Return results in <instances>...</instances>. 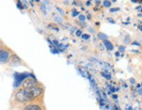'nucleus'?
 Here are the masks:
<instances>
[{
	"instance_id": "nucleus-14",
	"label": "nucleus",
	"mask_w": 142,
	"mask_h": 110,
	"mask_svg": "<svg viewBox=\"0 0 142 110\" xmlns=\"http://www.w3.org/2000/svg\"><path fill=\"white\" fill-rule=\"evenodd\" d=\"M82 38H83V39H89V34H82Z\"/></svg>"
},
{
	"instance_id": "nucleus-17",
	"label": "nucleus",
	"mask_w": 142,
	"mask_h": 110,
	"mask_svg": "<svg viewBox=\"0 0 142 110\" xmlns=\"http://www.w3.org/2000/svg\"><path fill=\"white\" fill-rule=\"evenodd\" d=\"M118 11H119V8H111V9L110 10V12H118Z\"/></svg>"
},
{
	"instance_id": "nucleus-24",
	"label": "nucleus",
	"mask_w": 142,
	"mask_h": 110,
	"mask_svg": "<svg viewBox=\"0 0 142 110\" xmlns=\"http://www.w3.org/2000/svg\"><path fill=\"white\" fill-rule=\"evenodd\" d=\"M108 21H110L111 23H112V24H115V21H114V20H112L111 18H108Z\"/></svg>"
},
{
	"instance_id": "nucleus-32",
	"label": "nucleus",
	"mask_w": 142,
	"mask_h": 110,
	"mask_svg": "<svg viewBox=\"0 0 142 110\" xmlns=\"http://www.w3.org/2000/svg\"><path fill=\"white\" fill-rule=\"evenodd\" d=\"M139 29H140V30H141V25H140V24L139 25Z\"/></svg>"
},
{
	"instance_id": "nucleus-4",
	"label": "nucleus",
	"mask_w": 142,
	"mask_h": 110,
	"mask_svg": "<svg viewBox=\"0 0 142 110\" xmlns=\"http://www.w3.org/2000/svg\"><path fill=\"white\" fill-rule=\"evenodd\" d=\"M22 110H46L44 103L30 102Z\"/></svg>"
},
{
	"instance_id": "nucleus-20",
	"label": "nucleus",
	"mask_w": 142,
	"mask_h": 110,
	"mask_svg": "<svg viewBox=\"0 0 142 110\" xmlns=\"http://www.w3.org/2000/svg\"><path fill=\"white\" fill-rule=\"evenodd\" d=\"M54 19H55V20L58 22V23H61V22H62V19H61V18L60 19V18H59V17H56Z\"/></svg>"
},
{
	"instance_id": "nucleus-11",
	"label": "nucleus",
	"mask_w": 142,
	"mask_h": 110,
	"mask_svg": "<svg viewBox=\"0 0 142 110\" xmlns=\"http://www.w3.org/2000/svg\"><path fill=\"white\" fill-rule=\"evenodd\" d=\"M103 5H104L105 7H110V6L111 5V1H107V0H105V1L103 2Z\"/></svg>"
},
{
	"instance_id": "nucleus-25",
	"label": "nucleus",
	"mask_w": 142,
	"mask_h": 110,
	"mask_svg": "<svg viewBox=\"0 0 142 110\" xmlns=\"http://www.w3.org/2000/svg\"><path fill=\"white\" fill-rule=\"evenodd\" d=\"M86 5H88V6H89V5H91V2L90 1H87V3H86Z\"/></svg>"
},
{
	"instance_id": "nucleus-29",
	"label": "nucleus",
	"mask_w": 142,
	"mask_h": 110,
	"mask_svg": "<svg viewBox=\"0 0 142 110\" xmlns=\"http://www.w3.org/2000/svg\"><path fill=\"white\" fill-rule=\"evenodd\" d=\"M130 81L132 82V83H134V82H135V81H134V79H133V78H132V79H130Z\"/></svg>"
},
{
	"instance_id": "nucleus-16",
	"label": "nucleus",
	"mask_w": 142,
	"mask_h": 110,
	"mask_svg": "<svg viewBox=\"0 0 142 110\" xmlns=\"http://www.w3.org/2000/svg\"><path fill=\"white\" fill-rule=\"evenodd\" d=\"M77 15H79V13H78V12H76L75 10H73L72 12V17H75V16H77Z\"/></svg>"
},
{
	"instance_id": "nucleus-3",
	"label": "nucleus",
	"mask_w": 142,
	"mask_h": 110,
	"mask_svg": "<svg viewBox=\"0 0 142 110\" xmlns=\"http://www.w3.org/2000/svg\"><path fill=\"white\" fill-rule=\"evenodd\" d=\"M31 73H14V78H15V81H14V86L15 87H18V86H20V84L24 81L25 79L30 77Z\"/></svg>"
},
{
	"instance_id": "nucleus-2",
	"label": "nucleus",
	"mask_w": 142,
	"mask_h": 110,
	"mask_svg": "<svg viewBox=\"0 0 142 110\" xmlns=\"http://www.w3.org/2000/svg\"><path fill=\"white\" fill-rule=\"evenodd\" d=\"M39 82L36 80L35 77L34 76V74H31L30 77L27 78L24 81L22 82V87L25 89H30L32 87H34V86H36Z\"/></svg>"
},
{
	"instance_id": "nucleus-21",
	"label": "nucleus",
	"mask_w": 142,
	"mask_h": 110,
	"mask_svg": "<svg viewBox=\"0 0 142 110\" xmlns=\"http://www.w3.org/2000/svg\"><path fill=\"white\" fill-rule=\"evenodd\" d=\"M56 9H57L58 11H59V12H60L61 14V15H64V12H62V10H61V9H60V8H59V7H56Z\"/></svg>"
},
{
	"instance_id": "nucleus-5",
	"label": "nucleus",
	"mask_w": 142,
	"mask_h": 110,
	"mask_svg": "<svg viewBox=\"0 0 142 110\" xmlns=\"http://www.w3.org/2000/svg\"><path fill=\"white\" fill-rule=\"evenodd\" d=\"M10 58H11V54L9 51L0 50V64L9 61Z\"/></svg>"
},
{
	"instance_id": "nucleus-7",
	"label": "nucleus",
	"mask_w": 142,
	"mask_h": 110,
	"mask_svg": "<svg viewBox=\"0 0 142 110\" xmlns=\"http://www.w3.org/2000/svg\"><path fill=\"white\" fill-rule=\"evenodd\" d=\"M103 43H104V46H105V48L108 51L113 50V45H112V43H111V41H109V40H103Z\"/></svg>"
},
{
	"instance_id": "nucleus-6",
	"label": "nucleus",
	"mask_w": 142,
	"mask_h": 110,
	"mask_svg": "<svg viewBox=\"0 0 142 110\" xmlns=\"http://www.w3.org/2000/svg\"><path fill=\"white\" fill-rule=\"evenodd\" d=\"M9 62H10V64L12 65V66H13V67H17V66H19V65L22 64V60L19 56L14 54V55H12V56H11V58H10V60H9Z\"/></svg>"
},
{
	"instance_id": "nucleus-15",
	"label": "nucleus",
	"mask_w": 142,
	"mask_h": 110,
	"mask_svg": "<svg viewBox=\"0 0 142 110\" xmlns=\"http://www.w3.org/2000/svg\"><path fill=\"white\" fill-rule=\"evenodd\" d=\"M79 20L80 21H84L85 20V16L84 15H82V14H81V15H79Z\"/></svg>"
},
{
	"instance_id": "nucleus-31",
	"label": "nucleus",
	"mask_w": 142,
	"mask_h": 110,
	"mask_svg": "<svg viewBox=\"0 0 142 110\" xmlns=\"http://www.w3.org/2000/svg\"><path fill=\"white\" fill-rule=\"evenodd\" d=\"M115 55H116V56H117V57H118V56H119V53H118H118H115Z\"/></svg>"
},
{
	"instance_id": "nucleus-8",
	"label": "nucleus",
	"mask_w": 142,
	"mask_h": 110,
	"mask_svg": "<svg viewBox=\"0 0 142 110\" xmlns=\"http://www.w3.org/2000/svg\"><path fill=\"white\" fill-rule=\"evenodd\" d=\"M97 37H98V38H100V39H103V40H108V36L106 35V34L104 33H102V32H100V33H98V35H97Z\"/></svg>"
},
{
	"instance_id": "nucleus-28",
	"label": "nucleus",
	"mask_w": 142,
	"mask_h": 110,
	"mask_svg": "<svg viewBox=\"0 0 142 110\" xmlns=\"http://www.w3.org/2000/svg\"><path fill=\"white\" fill-rule=\"evenodd\" d=\"M90 17H91V16H90V14L87 15V18H88V19H91V18H90Z\"/></svg>"
},
{
	"instance_id": "nucleus-30",
	"label": "nucleus",
	"mask_w": 142,
	"mask_h": 110,
	"mask_svg": "<svg viewBox=\"0 0 142 110\" xmlns=\"http://www.w3.org/2000/svg\"><path fill=\"white\" fill-rule=\"evenodd\" d=\"M112 98H113V99H118V96H117V95H112Z\"/></svg>"
},
{
	"instance_id": "nucleus-27",
	"label": "nucleus",
	"mask_w": 142,
	"mask_h": 110,
	"mask_svg": "<svg viewBox=\"0 0 142 110\" xmlns=\"http://www.w3.org/2000/svg\"><path fill=\"white\" fill-rule=\"evenodd\" d=\"M100 1H96V6H98L99 5H100Z\"/></svg>"
},
{
	"instance_id": "nucleus-13",
	"label": "nucleus",
	"mask_w": 142,
	"mask_h": 110,
	"mask_svg": "<svg viewBox=\"0 0 142 110\" xmlns=\"http://www.w3.org/2000/svg\"><path fill=\"white\" fill-rule=\"evenodd\" d=\"M118 50H119L118 53H124L125 50V46H118Z\"/></svg>"
},
{
	"instance_id": "nucleus-18",
	"label": "nucleus",
	"mask_w": 142,
	"mask_h": 110,
	"mask_svg": "<svg viewBox=\"0 0 142 110\" xmlns=\"http://www.w3.org/2000/svg\"><path fill=\"white\" fill-rule=\"evenodd\" d=\"M52 53H59V50H58V49H56L55 47H54V49H52Z\"/></svg>"
},
{
	"instance_id": "nucleus-12",
	"label": "nucleus",
	"mask_w": 142,
	"mask_h": 110,
	"mask_svg": "<svg viewBox=\"0 0 142 110\" xmlns=\"http://www.w3.org/2000/svg\"><path fill=\"white\" fill-rule=\"evenodd\" d=\"M41 9L42 10V12H43L44 14H46V11H47V9H46V7H45V4H41Z\"/></svg>"
},
{
	"instance_id": "nucleus-1",
	"label": "nucleus",
	"mask_w": 142,
	"mask_h": 110,
	"mask_svg": "<svg viewBox=\"0 0 142 110\" xmlns=\"http://www.w3.org/2000/svg\"><path fill=\"white\" fill-rule=\"evenodd\" d=\"M15 101L19 103H30V95H29V91L27 89H25L23 87L19 88L14 93Z\"/></svg>"
},
{
	"instance_id": "nucleus-10",
	"label": "nucleus",
	"mask_w": 142,
	"mask_h": 110,
	"mask_svg": "<svg viewBox=\"0 0 142 110\" xmlns=\"http://www.w3.org/2000/svg\"><path fill=\"white\" fill-rule=\"evenodd\" d=\"M102 76H104V78H106L107 79H111V74L109 73H105V72H102Z\"/></svg>"
},
{
	"instance_id": "nucleus-9",
	"label": "nucleus",
	"mask_w": 142,
	"mask_h": 110,
	"mask_svg": "<svg viewBox=\"0 0 142 110\" xmlns=\"http://www.w3.org/2000/svg\"><path fill=\"white\" fill-rule=\"evenodd\" d=\"M124 42H125V44H130L131 43L130 35H126V36H125V38H124Z\"/></svg>"
},
{
	"instance_id": "nucleus-19",
	"label": "nucleus",
	"mask_w": 142,
	"mask_h": 110,
	"mask_svg": "<svg viewBox=\"0 0 142 110\" xmlns=\"http://www.w3.org/2000/svg\"><path fill=\"white\" fill-rule=\"evenodd\" d=\"M76 36H78V37L82 36V31H81V30H78V31H76Z\"/></svg>"
},
{
	"instance_id": "nucleus-26",
	"label": "nucleus",
	"mask_w": 142,
	"mask_h": 110,
	"mask_svg": "<svg viewBox=\"0 0 142 110\" xmlns=\"http://www.w3.org/2000/svg\"><path fill=\"white\" fill-rule=\"evenodd\" d=\"M133 45H138V46H140V43H138L137 41H134V42H133Z\"/></svg>"
},
{
	"instance_id": "nucleus-22",
	"label": "nucleus",
	"mask_w": 142,
	"mask_h": 110,
	"mask_svg": "<svg viewBox=\"0 0 142 110\" xmlns=\"http://www.w3.org/2000/svg\"><path fill=\"white\" fill-rule=\"evenodd\" d=\"M53 44H54V45H55V46H57L58 45H59V42H58L57 40H54V41H53Z\"/></svg>"
},
{
	"instance_id": "nucleus-23",
	"label": "nucleus",
	"mask_w": 142,
	"mask_h": 110,
	"mask_svg": "<svg viewBox=\"0 0 142 110\" xmlns=\"http://www.w3.org/2000/svg\"><path fill=\"white\" fill-rule=\"evenodd\" d=\"M110 89H111V92H112V93H114V92H116V90H117V89L113 88V87H110Z\"/></svg>"
}]
</instances>
